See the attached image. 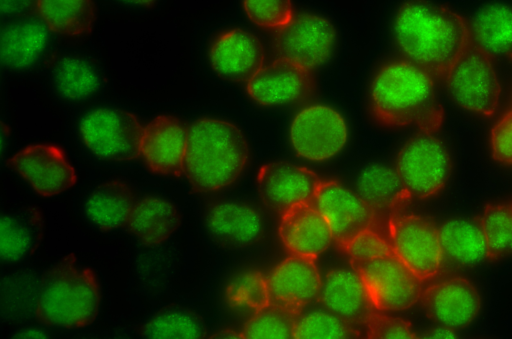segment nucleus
Returning a JSON list of instances; mask_svg holds the SVG:
<instances>
[{
  "instance_id": "nucleus-1",
  "label": "nucleus",
  "mask_w": 512,
  "mask_h": 339,
  "mask_svg": "<svg viewBox=\"0 0 512 339\" xmlns=\"http://www.w3.org/2000/svg\"><path fill=\"white\" fill-rule=\"evenodd\" d=\"M99 39L119 79L129 86L155 90L177 71L180 42L171 20L108 22Z\"/></svg>"
},
{
  "instance_id": "nucleus-2",
  "label": "nucleus",
  "mask_w": 512,
  "mask_h": 339,
  "mask_svg": "<svg viewBox=\"0 0 512 339\" xmlns=\"http://www.w3.org/2000/svg\"><path fill=\"white\" fill-rule=\"evenodd\" d=\"M402 58L434 79L446 74L470 44L468 21L454 9L428 0H408L392 24Z\"/></svg>"
},
{
  "instance_id": "nucleus-3",
  "label": "nucleus",
  "mask_w": 512,
  "mask_h": 339,
  "mask_svg": "<svg viewBox=\"0 0 512 339\" xmlns=\"http://www.w3.org/2000/svg\"><path fill=\"white\" fill-rule=\"evenodd\" d=\"M368 100L373 120L383 128L414 127L417 132L436 133L444 121L435 79L403 58L381 64Z\"/></svg>"
},
{
  "instance_id": "nucleus-4",
  "label": "nucleus",
  "mask_w": 512,
  "mask_h": 339,
  "mask_svg": "<svg viewBox=\"0 0 512 339\" xmlns=\"http://www.w3.org/2000/svg\"><path fill=\"white\" fill-rule=\"evenodd\" d=\"M251 149L243 130L219 117H201L187 127L183 174L204 194L226 190L245 173Z\"/></svg>"
},
{
  "instance_id": "nucleus-5",
  "label": "nucleus",
  "mask_w": 512,
  "mask_h": 339,
  "mask_svg": "<svg viewBox=\"0 0 512 339\" xmlns=\"http://www.w3.org/2000/svg\"><path fill=\"white\" fill-rule=\"evenodd\" d=\"M101 302V286L94 272L68 264L57 268L43 282L35 314L49 326L79 329L96 319Z\"/></svg>"
},
{
  "instance_id": "nucleus-6",
  "label": "nucleus",
  "mask_w": 512,
  "mask_h": 339,
  "mask_svg": "<svg viewBox=\"0 0 512 339\" xmlns=\"http://www.w3.org/2000/svg\"><path fill=\"white\" fill-rule=\"evenodd\" d=\"M394 167L411 199L426 200L446 186L452 160L436 133L417 132L399 149Z\"/></svg>"
},
{
  "instance_id": "nucleus-7",
  "label": "nucleus",
  "mask_w": 512,
  "mask_h": 339,
  "mask_svg": "<svg viewBox=\"0 0 512 339\" xmlns=\"http://www.w3.org/2000/svg\"><path fill=\"white\" fill-rule=\"evenodd\" d=\"M443 80L452 101L466 112L491 117L497 111L502 86L495 61L474 45L469 44Z\"/></svg>"
},
{
  "instance_id": "nucleus-8",
  "label": "nucleus",
  "mask_w": 512,
  "mask_h": 339,
  "mask_svg": "<svg viewBox=\"0 0 512 339\" xmlns=\"http://www.w3.org/2000/svg\"><path fill=\"white\" fill-rule=\"evenodd\" d=\"M143 128L131 112L115 107H97L79 123L83 145L95 157L110 162H129L140 156Z\"/></svg>"
},
{
  "instance_id": "nucleus-9",
  "label": "nucleus",
  "mask_w": 512,
  "mask_h": 339,
  "mask_svg": "<svg viewBox=\"0 0 512 339\" xmlns=\"http://www.w3.org/2000/svg\"><path fill=\"white\" fill-rule=\"evenodd\" d=\"M349 129L335 108L321 103L301 108L289 126L294 153L309 162L322 163L337 157L346 147Z\"/></svg>"
},
{
  "instance_id": "nucleus-10",
  "label": "nucleus",
  "mask_w": 512,
  "mask_h": 339,
  "mask_svg": "<svg viewBox=\"0 0 512 339\" xmlns=\"http://www.w3.org/2000/svg\"><path fill=\"white\" fill-rule=\"evenodd\" d=\"M373 307L383 312H399L420 303L424 281L395 254L354 263Z\"/></svg>"
},
{
  "instance_id": "nucleus-11",
  "label": "nucleus",
  "mask_w": 512,
  "mask_h": 339,
  "mask_svg": "<svg viewBox=\"0 0 512 339\" xmlns=\"http://www.w3.org/2000/svg\"><path fill=\"white\" fill-rule=\"evenodd\" d=\"M394 254L424 282L435 278L443 263L439 227L415 213H396L387 219Z\"/></svg>"
},
{
  "instance_id": "nucleus-12",
  "label": "nucleus",
  "mask_w": 512,
  "mask_h": 339,
  "mask_svg": "<svg viewBox=\"0 0 512 339\" xmlns=\"http://www.w3.org/2000/svg\"><path fill=\"white\" fill-rule=\"evenodd\" d=\"M275 32L273 45L277 57L313 72L331 59L337 46L333 24L313 13L295 14L285 27Z\"/></svg>"
},
{
  "instance_id": "nucleus-13",
  "label": "nucleus",
  "mask_w": 512,
  "mask_h": 339,
  "mask_svg": "<svg viewBox=\"0 0 512 339\" xmlns=\"http://www.w3.org/2000/svg\"><path fill=\"white\" fill-rule=\"evenodd\" d=\"M420 304L435 324L458 330L470 326L477 319L482 298L470 279L451 275L425 286Z\"/></svg>"
},
{
  "instance_id": "nucleus-14",
  "label": "nucleus",
  "mask_w": 512,
  "mask_h": 339,
  "mask_svg": "<svg viewBox=\"0 0 512 339\" xmlns=\"http://www.w3.org/2000/svg\"><path fill=\"white\" fill-rule=\"evenodd\" d=\"M7 164L42 197L56 196L73 187L77 180L64 151L53 144L28 145L9 158Z\"/></svg>"
},
{
  "instance_id": "nucleus-15",
  "label": "nucleus",
  "mask_w": 512,
  "mask_h": 339,
  "mask_svg": "<svg viewBox=\"0 0 512 339\" xmlns=\"http://www.w3.org/2000/svg\"><path fill=\"white\" fill-rule=\"evenodd\" d=\"M313 71L290 60L276 57L246 83L249 97L262 106L299 103L315 91Z\"/></svg>"
},
{
  "instance_id": "nucleus-16",
  "label": "nucleus",
  "mask_w": 512,
  "mask_h": 339,
  "mask_svg": "<svg viewBox=\"0 0 512 339\" xmlns=\"http://www.w3.org/2000/svg\"><path fill=\"white\" fill-rule=\"evenodd\" d=\"M312 203L325 217L339 248L361 231L377 229L380 220L357 192L335 180H323Z\"/></svg>"
},
{
  "instance_id": "nucleus-17",
  "label": "nucleus",
  "mask_w": 512,
  "mask_h": 339,
  "mask_svg": "<svg viewBox=\"0 0 512 339\" xmlns=\"http://www.w3.org/2000/svg\"><path fill=\"white\" fill-rule=\"evenodd\" d=\"M323 180L305 166L275 161L260 167L257 189L265 206L281 215L297 204L312 202Z\"/></svg>"
},
{
  "instance_id": "nucleus-18",
  "label": "nucleus",
  "mask_w": 512,
  "mask_h": 339,
  "mask_svg": "<svg viewBox=\"0 0 512 339\" xmlns=\"http://www.w3.org/2000/svg\"><path fill=\"white\" fill-rule=\"evenodd\" d=\"M267 279L271 303L299 315L318 299L323 277L317 259L290 254Z\"/></svg>"
},
{
  "instance_id": "nucleus-19",
  "label": "nucleus",
  "mask_w": 512,
  "mask_h": 339,
  "mask_svg": "<svg viewBox=\"0 0 512 339\" xmlns=\"http://www.w3.org/2000/svg\"><path fill=\"white\" fill-rule=\"evenodd\" d=\"M209 63L222 78L247 83L266 63L262 42L239 28L218 34L209 47Z\"/></svg>"
},
{
  "instance_id": "nucleus-20",
  "label": "nucleus",
  "mask_w": 512,
  "mask_h": 339,
  "mask_svg": "<svg viewBox=\"0 0 512 339\" xmlns=\"http://www.w3.org/2000/svg\"><path fill=\"white\" fill-rule=\"evenodd\" d=\"M187 146V128L175 117L160 115L143 128L140 156L153 173L180 176Z\"/></svg>"
},
{
  "instance_id": "nucleus-21",
  "label": "nucleus",
  "mask_w": 512,
  "mask_h": 339,
  "mask_svg": "<svg viewBox=\"0 0 512 339\" xmlns=\"http://www.w3.org/2000/svg\"><path fill=\"white\" fill-rule=\"evenodd\" d=\"M278 232L289 254L313 259L334 242L328 222L312 202L297 204L281 214Z\"/></svg>"
},
{
  "instance_id": "nucleus-22",
  "label": "nucleus",
  "mask_w": 512,
  "mask_h": 339,
  "mask_svg": "<svg viewBox=\"0 0 512 339\" xmlns=\"http://www.w3.org/2000/svg\"><path fill=\"white\" fill-rule=\"evenodd\" d=\"M209 233L222 243L248 246L262 238L265 219L254 205L234 199L211 203L204 214Z\"/></svg>"
},
{
  "instance_id": "nucleus-23",
  "label": "nucleus",
  "mask_w": 512,
  "mask_h": 339,
  "mask_svg": "<svg viewBox=\"0 0 512 339\" xmlns=\"http://www.w3.org/2000/svg\"><path fill=\"white\" fill-rule=\"evenodd\" d=\"M317 300L323 308L354 326H363L367 317L376 310L354 267H340L328 271L322 279Z\"/></svg>"
},
{
  "instance_id": "nucleus-24",
  "label": "nucleus",
  "mask_w": 512,
  "mask_h": 339,
  "mask_svg": "<svg viewBox=\"0 0 512 339\" xmlns=\"http://www.w3.org/2000/svg\"><path fill=\"white\" fill-rule=\"evenodd\" d=\"M50 32L39 19L23 18L4 25L0 46L3 67L24 72L37 66L47 55Z\"/></svg>"
},
{
  "instance_id": "nucleus-25",
  "label": "nucleus",
  "mask_w": 512,
  "mask_h": 339,
  "mask_svg": "<svg viewBox=\"0 0 512 339\" xmlns=\"http://www.w3.org/2000/svg\"><path fill=\"white\" fill-rule=\"evenodd\" d=\"M467 21L470 44L494 61L512 62V5L499 2L485 5Z\"/></svg>"
},
{
  "instance_id": "nucleus-26",
  "label": "nucleus",
  "mask_w": 512,
  "mask_h": 339,
  "mask_svg": "<svg viewBox=\"0 0 512 339\" xmlns=\"http://www.w3.org/2000/svg\"><path fill=\"white\" fill-rule=\"evenodd\" d=\"M180 225V215L169 200L146 195L135 200L126 227L145 246H158L169 240Z\"/></svg>"
},
{
  "instance_id": "nucleus-27",
  "label": "nucleus",
  "mask_w": 512,
  "mask_h": 339,
  "mask_svg": "<svg viewBox=\"0 0 512 339\" xmlns=\"http://www.w3.org/2000/svg\"><path fill=\"white\" fill-rule=\"evenodd\" d=\"M43 237V217L33 206L7 212L0 220V254L5 265H14L32 256Z\"/></svg>"
},
{
  "instance_id": "nucleus-28",
  "label": "nucleus",
  "mask_w": 512,
  "mask_h": 339,
  "mask_svg": "<svg viewBox=\"0 0 512 339\" xmlns=\"http://www.w3.org/2000/svg\"><path fill=\"white\" fill-rule=\"evenodd\" d=\"M356 189L379 219L401 212L412 200L395 167L385 164L366 167L357 179Z\"/></svg>"
},
{
  "instance_id": "nucleus-29",
  "label": "nucleus",
  "mask_w": 512,
  "mask_h": 339,
  "mask_svg": "<svg viewBox=\"0 0 512 339\" xmlns=\"http://www.w3.org/2000/svg\"><path fill=\"white\" fill-rule=\"evenodd\" d=\"M135 197L130 187L122 181L110 180L96 186L83 203L87 220L103 231L126 226Z\"/></svg>"
},
{
  "instance_id": "nucleus-30",
  "label": "nucleus",
  "mask_w": 512,
  "mask_h": 339,
  "mask_svg": "<svg viewBox=\"0 0 512 339\" xmlns=\"http://www.w3.org/2000/svg\"><path fill=\"white\" fill-rule=\"evenodd\" d=\"M439 234L443 261L466 267L487 259L479 217L448 220L439 227Z\"/></svg>"
},
{
  "instance_id": "nucleus-31",
  "label": "nucleus",
  "mask_w": 512,
  "mask_h": 339,
  "mask_svg": "<svg viewBox=\"0 0 512 339\" xmlns=\"http://www.w3.org/2000/svg\"><path fill=\"white\" fill-rule=\"evenodd\" d=\"M38 19L53 33L78 37L92 31L94 0H37Z\"/></svg>"
},
{
  "instance_id": "nucleus-32",
  "label": "nucleus",
  "mask_w": 512,
  "mask_h": 339,
  "mask_svg": "<svg viewBox=\"0 0 512 339\" xmlns=\"http://www.w3.org/2000/svg\"><path fill=\"white\" fill-rule=\"evenodd\" d=\"M51 80L57 93L70 101L85 100L101 86V76L95 65L78 55L60 58L53 66Z\"/></svg>"
},
{
  "instance_id": "nucleus-33",
  "label": "nucleus",
  "mask_w": 512,
  "mask_h": 339,
  "mask_svg": "<svg viewBox=\"0 0 512 339\" xmlns=\"http://www.w3.org/2000/svg\"><path fill=\"white\" fill-rule=\"evenodd\" d=\"M487 259L512 255V201L488 204L479 217Z\"/></svg>"
},
{
  "instance_id": "nucleus-34",
  "label": "nucleus",
  "mask_w": 512,
  "mask_h": 339,
  "mask_svg": "<svg viewBox=\"0 0 512 339\" xmlns=\"http://www.w3.org/2000/svg\"><path fill=\"white\" fill-rule=\"evenodd\" d=\"M224 297L234 309L260 310L271 302L267 276L254 269L236 273L227 282Z\"/></svg>"
},
{
  "instance_id": "nucleus-35",
  "label": "nucleus",
  "mask_w": 512,
  "mask_h": 339,
  "mask_svg": "<svg viewBox=\"0 0 512 339\" xmlns=\"http://www.w3.org/2000/svg\"><path fill=\"white\" fill-rule=\"evenodd\" d=\"M360 336L356 326L325 308L301 312L295 323V339H352Z\"/></svg>"
},
{
  "instance_id": "nucleus-36",
  "label": "nucleus",
  "mask_w": 512,
  "mask_h": 339,
  "mask_svg": "<svg viewBox=\"0 0 512 339\" xmlns=\"http://www.w3.org/2000/svg\"><path fill=\"white\" fill-rule=\"evenodd\" d=\"M298 315L277 305L267 306L252 313L244 324L240 337L245 339H292Z\"/></svg>"
},
{
  "instance_id": "nucleus-37",
  "label": "nucleus",
  "mask_w": 512,
  "mask_h": 339,
  "mask_svg": "<svg viewBox=\"0 0 512 339\" xmlns=\"http://www.w3.org/2000/svg\"><path fill=\"white\" fill-rule=\"evenodd\" d=\"M149 338H200L203 328L190 314L185 312H166L151 319L143 330Z\"/></svg>"
},
{
  "instance_id": "nucleus-38",
  "label": "nucleus",
  "mask_w": 512,
  "mask_h": 339,
  "mask_svg": "<svg viewBox=\"0 0 512 339\" xmlns=\"http://www.w3.org/2000/svg\"><path fill=\"white\" fill-rule=\"evenodd\" d=\"M243 9L258 27L277 31L295 16L291 0H243Z\"/></svg>"
},
{
  "instance_id": "nucleus-39",
  "label": "nucleus",
  "mask_w": 512,
  "mask_h": 339,
  "mask_svg": "<svg viewBox=\"0 0 512 339\" xmlns=\"http://www.w3.org/2000/svg\"><path fill=\"white\" fill-rule=\"evenodd\" d=\"M368 339H415L418 338L412 324L389 312L374 310L363 324Z\"/></svg>"
},
{
  "instance_id": "nucleus-40",
  "label": "nucleus",
  "mask_w": 512,
  "mask_h": 339,
  "mask_svg": "<svg viewBox=\"0 0 512 339\" xmlns=\"http://www.w3.org/2000/svg\"><path fill=\"white\" fill-rule=\"evenodd\" d=\"M341 250L349 257L352 264L369 261L393 252L389 240L374 228L361 231Z\"/></svg>"
},
{
  "instance_id": "nucleus-41",
  "label": "nucleus",
  "mask_w": 512,
  "mask_h": 339,
  "mask_svg": "<svg viewBox=\"0 0 512 339\" xmlns=\"http://www.w3.org/2000/svg\"><path fill=\"white\" fill-rule=\"evenodd\" d=\"M490 151L497 163L512 166V110L503 114L493 125Z\"/></svg>"
},
{
  "instance_id": "nucleus-42",
  "label": "nucleus",
  "mask_w": 512,
  "mask_h": 339,
  "mask_svg": "<svg viewBox=\"0 0 512 339\" xmlns=\"http://www.w3.org/2000/svg\"><path fill=\"white\" fill-rule=\"evenodd\" d=\"M37 0H0L3 19L23 17L35 9Z\"/></svg>"
},
{
  "instance_id": "nucleus-43",
  "label": "nucleus",
  "mask_w": 512,
  "mask_h": 339,
  "mask_svg": "<svg viewBox=\"0 0 512 339\" xmlns=\"http://www.w3.org/2000/svg\"><path fill=\"white\" fill-rule=\"evenodd\" d=\"M454 330L438 326V328L433 329L429 331L425 337L429 338H448V337H455Z\"/></svg>"
},
{
  "instance_id": "nucleus-44",
  "label": "nucleus",
  "mask_w": 512,
  "mask_h": 339,
  "mask_svg": "<svg viewBox=\"0 0 512 339\" xmlns=\"http://www.w3.org/2000/svg\"><path fill=\"white\" fill-rule=\"evenodd\" d=\"M120 3L134 8H150L159 0H117Z\"/></svg>"
},
{
  "instance_id": "nucleus-45",
  "label": "nucleus",
  "mask_w": 512,
  "mask_h": 339,
  "mask_svg": "<svg viewBox=\"0 0 512 339\" xmlns=\"http://www.w3.org/2000/svg\"><path fill=\"white\" fill-rule=\"evenodd\" d=\"M203 0H175V4L181 10H190L198 7Z\"/></svg>"
},
{
  "instance_id": "nucleus-46",
  "label": "nucleus",
  "mask_w": 512,
  "mask_h": 339,
  "mask_svg": "<svg viewBox=\"0 0 512 339\" xmlns=\"http://www.w3.org/2000/svg\"><path fill=\"white\" fill-rule=\"evenodd\" d=\"M17 337L43 338V337H45V334H43L42 332L37 331V330H26V331L22 332L21 334H19V336H17Z\"/></svg>"
}]
</instances>
